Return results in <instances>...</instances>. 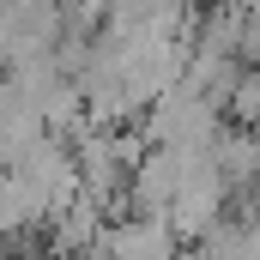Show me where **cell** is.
I'll list each match as a JSON object with an SVG mask.
<instances>
[{
  "mask_svg": "<svg viewBox=\"0 0 260 260\" xmlns=\"http://www.w3.org/2000/svg\"><path fill=\"white\" fill-rule=\"evenodd\" d=\"M97 254L103 260H170L176 254V236H170L164 218H127V224H115V230L97 236Z\"/></svg>",
  "mask_w": 260,
  "mask_h": 260,
  "instance_id": "obj_1",
  "label": "cell"
},
{
  "mask_svg": "<svg viewBox=\"0 0 260 260\" xmlns=\"http://www.w3.org/2000/svg\"><path fill=\"white\" fill-rule=\"evenodd\" d=\"M133 200H139L145 218H164V206L176 200V151H170V145H157V151L133 170Z\"/></svg>",
  "mask_w": 260,
  "mask_h": 260,
  "instance_id": "obj_2",
  "label": "cell"
}]
</instances>
